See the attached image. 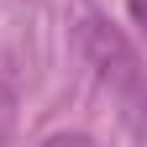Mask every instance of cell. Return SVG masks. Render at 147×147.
Masks as SVG:
<instances>
[{"label":"cell","instance_id":"obj_1","mask_svg":"<svg viewBox=\"0 0 147 147\" xmlns=\"http://www.w3.org/2000/svg\"><path fill=\"white\" fill-rule=\"evenodd\" d=\"M84 53H89V63L100 68L105 84L142 89V68H137V58H131V47H126L121 32H110L105 21H84Z\"/></svg>","mask_w":147,"mask_h":147},{"label":"cell","instance_id":"obj_2","mask_svg":"<svg viewBox=\"0 0 147 147\" xmlns=\"http://www.w3.org/2000/svg\"><path fill=\"white\" fill-rule=\"evenodd\" d=\"M16 116H21V68L11 53H0V142H11Z\"/></svg>","mask_w":147,"mask_h":147},{"label":"cell","instance_id":"obj_3","mask_svg":"<svg viewBox=\"0 0 147 147\" xmlns=\"http://www.w3.org/2000/svg\"><path fill=\"white\" fill-rule=\"evenodd\" d=\"M42 147H100V142L84 137V131H63V137H53V142H42Z\"/></svg>","mask_w":147,"mask_h":147},{"label":"cell","instance_id":"obj_4","mask_svg":"<svg viewBox=\"0 0 147 147\" xmlns=\"http://www.w3.org/2000/svg\"><path fill=\"white\" fill-rule=\"evenodd\" d=\"M131 21H137L142 37H147V0H131Z\"/></svg>","mask_w":147,"mask_h":147}]
</instances>
